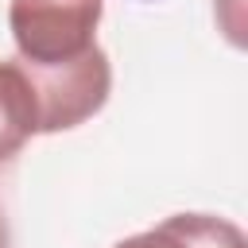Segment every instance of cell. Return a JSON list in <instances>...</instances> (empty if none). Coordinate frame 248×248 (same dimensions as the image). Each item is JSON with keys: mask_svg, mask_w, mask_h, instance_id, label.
<instances>
[{"mask_svg": "<svg viewBox=\"0 0 248 248\" xmlns=\"http://www.w3.org/2000/svg\"><path fill=\"white\" fill-rule=\"evenodd\" d=\"M31 78L35 105H39V136L50 132H70L85 124L93 112L105 108L108 89H112V66L101 46L89 54L66 62V66H27L19 62Z\"/></svg>", "mask_w": 248, "mask_h": 248, "instance_id": "cell-2", "label": "cell"}, {"mask_svg": "<svg viewBox=\"0 0 248 248\" xmlns=\"http://www.w3.org/2000/svg\"><path fill=\"white\" fill-rule=\"evenodd\" d=\"M112 248H248L240 225L213 213H174L147 232L124 236Z\"/></svg>", "mask_w": 248, "mask_h": 248, "instance_id": "cell-3", "label": "cell"}, {"mask_svg": "<svg viewBox=\"0 0 248 248\" xmlns=\"http://www.w3.org/2000/svg\"><path fill=\"white\" fill-rule=\"evenodd\" d=\"M105 0H12L8 31L19 62L66 66L97 46Z\"/></svg>", "mask_w": 248, "mask_h": 248, "instance_id": "cell-1", "label": "cell"}, {"mask_svg": "<svg viewBox=\"0 0 248 248\" xmlns=\"http://www.w3.org/2000/svg\"><path fill=\"white\" fill-rule=\"evenodd\" d=\"M39 136V105L19 58L0 62V163L16 159L27 140Z\"/></svg>", "mask_w": 248, "mask_h": 248, "instance_id": "cell-4", "label": "cell"}, {"mask_svg": "<svg viewBox=\"0 0 248 248\" xmlns=\"http://www.w3.org/2000/svg\"><path fill=\"white\" fill-rule=\"evenodd\" d=\"M0 248H8V221H4V213H0Z\"/></svg>", "mask_w": 248, "mask_h": 248, "instance_id": "cell-6", "label": "cell"}, {"mask_svg": "<svg viewBox=\"0 0 248 248\" xmlns=\"http://www.w3.org/2000/svg\"><path fill=\"white\" fill-rule=\"evenodd\" d=\"M217 19L229 35L232 46H244V16H240V0H217Z\"/></svg>", "mask_w": 248, "mask_h": 248, "instance_id": "cell-5", "label": "cell"}]
</instances>
